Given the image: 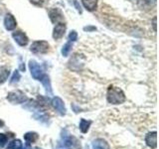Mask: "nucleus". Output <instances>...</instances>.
I'll return each instance as SVG.
<instances>
[{"label": "nucleus", "mask_w": 159, "mask_h": 149, "mask_svg": "<svg viewBox=\"0 0 159 149\" xmlns=\"http://www.w3.org/2000/svg\"><path fill=\"white\" fill-rule=\"evenodd\" d=\"M16 25H17V22L12 14H7L6 16H5V19H4L5 29L8 30V31H12V30L16 28Z\"/></svg>", "instance_id": "1a4fd4ad"}, {"label": "nucleus", "mask_w": 159, "mask_h": 149, "mask_svg": "<svg viewBox=\"0 0 159 149\" xmlns=\"http://www.w3.org/2000/svg\"><path fill=\"white\" fill-rule=\"evenodd\" d=\"M52 106L56 109V111L60 114V115H65L66 114V106L63 102V99L59 97H56L52 99Z\"/></svg>", "instance_id": "39448f33"}, {"label": "nucleus", "mask_w": 159, "mask_h": 149, "mask_svg": "<svg viewBox=\"0 0 159 149\" xmlns=\"http://www.w3.org/2000/svg\"><path fill=\"white\" fill-rule=\"evenodd\" d=\"M65 32H66V24L61 22V23H58L56 26L54 28V31H53V38L55 40H59L61 39Z\"/></svg>", "instance_id": "6e6552de"}, {"label": "nucleus", "mask_w": 159, "mask_h": 149, "mask_svg": "<svg viewBox=\"0 0 159 149\" xmlns=\"http://www.w3.org/2000/svg\"><path fill=\"white\" fill-rule=\"evenodd\" d=\"M71 50H72V44L71 43H66L64 45V47L62 49V55L64 57H67L69 56V54L70 52H71Z\"/></svg>", "instance_id": "a211bd4d"}, {"label": "nucleus", "mask_w": 159, "mask_h": 149, "mask_svg": "<svg viewBox=\"0 0 159 149\" xmlns=\"http://www.w3.org/2000/svg\"><path fill=\"white\" fill-rule=\"evenodd\" d=\"M29 69L30 72H31L32 77L35 79H37V81H41V79L45 76V73L42 67L36 61H34V60H30L29 61Z\"/></svg>", "instance_id": "f03ea898"}, {"label": "nucleus", "mask_w": 159, "mask_h": 149, "mask_svg": "<svg viewBox=\"0 0 159 149\" xmlns=\"http://www.w3.org/2000/svg\"><path fill=\"white\" fill-rule=\"evenodd\" d=\"M39 138V135L36 132H27L26 134H24V139L26 140L27 144L34 143L35 141H37Z\"/></svg>", "instance_id": "dca6fc26"}, {"label": "nucleus", "mask_w": 159, "mask_h": 149, "mask_svg": "<svg viewBox=\"0 0 159 149\" xmlns=\"http://www.w3.org/2000/svg\"><path fill=\"white\" fill-rule=\"evenodd\" d=\"M97 28L96 27H93V26H89V27H84V31H94V30H96Z\"/></svg>", "instance_id": "b1692460"}, {"label": "nucleus", "mask_w": 159, "mask_h": 149, "mask_svg": "<svg viewBox=\"0 0 159 149\" xmlns=\"http://www.w3.org/2000/svg\"><path fill=\"white\" fill-rule=\"evenodd\" d=\"M50 19L51 21L55 24H58V23H61L63 20H64V16L62 12L60 11L59 9H53L50 11Z\"/></svg>", "instance_id": "9d476101"}, {"label": "nucleus", "mask_w": 159, "mask_h": 149, "mask_svg": "<svg viewBox=\"0 0 159 149\" xmlns=\"http://www.w3.org/2000/svg\"><path fill=\"white\" fill-rule=\"evenodd\" d=\"M153 27H154V31H156V17L153 18Z\"/></svg>", "instance_id": "393cba45"}, {"label": "nucleus", "mask_w": 159, "mask_h": 149, "mask_svg": "<svg viewBox=\"0 0 159 149\" xmlns=\"http://www.w3.org/2000/svg\"><path fill=\"white\" fill-rule=\"evenodd\" d=\"M145 143L148 147L155 149L157 147V132L152 131L147 133L145 136Z\"/></svg>", "instance_id": "0eeeda50"}, {"label": "nucleus", "mask_w": 159, "mask_h": 149, "mask_svg": "<svg viewBox=\"0 0 159 149\" xmlns=\"http://www.w3.org/2000/svg\"><path fill=\"white\" fill-rule=\"evenodd\" d=\"M107 99L111 104H120L125 102L126 97L124 93L122 92V89L113 86H109L107 88Z\"/></svg>", "instance_id": "f257e3e1"}, {"label": "nucleus", "mask_w": 159, "mask_h": 149, "mask_svg": "<svg viewBox=\"0 0 159 149\" xmlns=\"http://www.w3.org/2000/svg\"><path fill=\"white\" fill-rule=\"evenodd\" d=\"M41 83L43 84V86L45 88V91H46V93L49 94V96H52V87H51V82H50V79L47 74L41 79Z\"/></svg>", "instance_id": "ddd939ff"}, {"label": "nucleus", "mask_w": 159, "mask_h": 149, "mask_svg": "<svg viewBox=\"0 0 159 149\" xmlns=\"http://www.w3.org/2000/svg\"><path fill=\"white\" fill-rule=\"evenodd\" d=\"M33 149H40V148H39V147H34Z\"/></svg>", "instance_id": "cd10ccee"}, {"label": "nucleus", "mask_w": 159, "mask_h": 149, "mask_svg": "<svg viewBox=\"0 0 159 149\" xmlns=\"http://www.w3.org/2000/svg\"><path fill=\"white\" fill-rule=\"evenodd\" d=\"M3 125V122L2 121H0V126H2Z\"/></svg>", "instance_id": "bb28decb"}, {"label": "nucleus", "mask_w": 159, "mask_h": 149, "mask_svg": "<svg viewBox=\"0 0 159 149\" xmlns=\"http://www.w3.org/2000/svg\"><path fill=\"white\" fill-rule=\"evenodd\" d=\"M12 37L14 39V41L16 42L19 45V46H26V45L28 44V42H29L28 37L23 32H21V31L13 32Z\"/></svg>", "instance_id": "423d86ee"}, {"label": "nucleus", "mask_w": 159, "mask_h": 149, "mask_svg": "<svg viewBox=\"0 0 159 149\" xmlns=\"http://www.w3.org/2000/svg\"><path fill=\"white\" fill-rule=\"evenodd\" d=\"M93 149H109V144L102 138H98L93 141Z\"/></svg>", "instance_id": "9b49d317"}, {"label": "nucleus", "mask_w": 159, "mask_h": 149, "mask_svg": "<svg viewBox=\"0 0 159 149\" xmlns=\"http://www.w3.org/2000/svg\"><path fill=\"white\" fill-rule=\"evenodd\" d=\"M29 146H30V144H27V146L26 147H21V148H20V149H29Z\"/></svg>", "instance_id": "a878e982"}, {"label": "nucleus", "mask_w": 159, "mask_h": 149, "mask_svg": "<svg viewBox=\"0 0 159 149\" xmlns=\"http://www.w3.org/2000/svg\"><path fill=\"white\" fill-rule=\"evenodd\" d=\"M9 74H10V70L7 67L0 68V84H4L7 81Z\"/></svg>", "instance_id": "4468645a"}, {"label": "nucleus", "mask_w": 159, "mask_h": 149, "mask_svg": "<svg viewBox=\"0 0 159 149\" xmlns=\"http://www.w3.org/2000/svg\"><path fill=\"white\" fill-rule=\"evenodd\" d=\"M8 141V136L4 133H0V148H3Z\"/></svg>", "instance_id": "aec40b11"}, {"label": "nucleus", "mask_w": 159, "mask_h": 149, "mask_svg": "<svg viewBox=\"0 0 159 149\" xmlns=\"http://www.w3.org/2000/svg\"><path fill=\"white\" fill-rule=\"evenodd\" d=\"M82 3L88 11H94L98 6V0H82Z\"/></svg>", "instance_id": "f8f14e48"}, {"label": "nucleus", "mask_w": 159, "mask_h": 149, "mask_svg": "<svg viewBox=\"0 0 159 149\" xmlns=\"http://www.w3.org/2000/svg\"><path fill=\"white\" fill-rule=\"evenodd\" d=\"M20 79H21V76H20V73L19 71H15L12 74V78L10 79V84H15V83H18L20 81Z\"/></svg>", "instance_id": "6ab92c4d"}, {"label": "nucleus", "mask_w": 159, "mask_h": 149, "mask_svg": "<svg viewBox=\"0 0 159 149\" xmlns=\"http://www.w3.org/2000/svg\"><path fill=\"white\" fill-rule=\"evenodd\" d=\"M91 124H92V121L91 120H87V119L82 118L81 120H80V124H79L80 130H81L83 133H87L89 131Z\"/></svg>", "instance_id": "2eb2a0df"}, {"label": "nucleus", "mask_w": 159, "mask_h": 149, "mask_svg": "<svg viewBox=\"0 0 159 149\" xmlns=\"http://www.w3.org/2000/svg\"><path fill=\"white\" fill-rule=\"evenodd\" d=\"M30 2L33 3L34 5H37V6H41L44 3V0H30Z\"/></svg>", "instance_id": "5701e85b"}, {"label": "nucleus", "mask_w": 159, "mask_h": 149, "mask_svg": "<svg viewBox=\"0 0 159 149\" xmlns=\"http://www.w3.org/2000/svg\"><path fill=\"white\" fill-rule=\"evenodd\" d=\"M69 40L71 42H76L78 40V34L76 31H71V33L69 34Z\"/></svg>", "instance_id": "4be33fe9"}, {"label": "nucleus", "mask_w": 159, "mask_h": 149, "mask_svg": "<svg viewBox=\"0 0 159 149\" xmlns=\"http://www.w3.org/2000/svg\"><path fill=\"white\" fill-rule=\"evenodd\" d=\"M49 43L46 41H36L34 42L30 50L34 54H46L49 51Z\"/></svg>", "instance_id": "20e7f679"}, {"label": "nucleus", "mask_w": 159, "mask_h": 149, "mask_svg": "<svg viewBox=\"0 0 159 149\" xmlns=\"http://www.w3.org/2000/svg\"><path fill=\"white\" fill-rule=\"evenodd\" d=\"M64 146L65 147H67L69 149H72L74 148V143L72 141V138H67V139H65L64 140Z\"/></svg>", "instance_id": "412c9836"}, {"label": "nucleus", "mask_w": 159, "mask_h": 149, "mask_svg": "<svg viewBox=\"0 0 159 149\" xmlns=\"http://www.w3.org/2000/svg\"><path fill=\"white\" fill-rule=\"evenodd\" d=\"M22 147V142L19 139H15V140L11 141L7 146V149H20Z\"/></svg>", "instance_id": "f3484780"}, {"label": "nucleus", "mask_w": 159, "mask_h": 149, "mask_svg": "<svg viewBox=\"0 0 159 149\" xmlns=\"http://www.w3.org/2000/svg\"><path fill=\"white\" fill-rule=\"evenodd\" d=\"M7 101L13 104H20L27 101V97L20 91L11 92L7 94Z\"/></svg>", "instance_id": "7ed1b4c3"}]
</instances>
